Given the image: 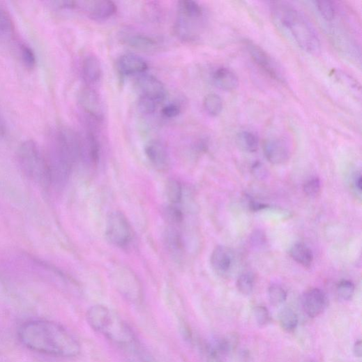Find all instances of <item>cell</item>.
I'll list each match as a JSON object with an SVG mask.
<instances>
[{
  "instance_id": "17",
  "label": "cell",
  "mask_w": 362,
  "mask_h": 362,
  "mask_svg": "<svg viewBox=\"0 0 362 362\" xmlns=\"http://www.w3.org/2000/svg\"><path fill=\"white\" fill-rule=\"evenodd\" d=\"M146 158L158 170L165 171L169 167V157L166 146L158 140H152L144 147Z\"/></svg>"
},
{
  "instance_id": "25",
  "label": "cell",
  "mask_w": 362,
  "mask_h": 362,
  "mask_svg": "<svg viewBox=\"0 0 362 362\" xmlns=\"http://www.w3.org/2000/svg\"><path fill=\"white\" fill-rule=\"evenodd\" d=\"M238 146L243 151L252 153L259 148V139L253 133L243 131L237 135Z\"/></svg>"
},
{
  "instance_id": "7",
  "label": "cell",
  "mask_w": 362,
  "mask_h": 362,
  "mask_svg": "<svg viewBox=\"0 0 362 362\" xmlns=\"http://www.w3.org/2000/svg\"><path fill=\"white\" fill-rule=\"evenodd\" d=\"M106 235L112 244L119 248L129 246L134 236L129 220L123 213L119 211L113 212L109 216Z\"/></svg>"
},
{
  "instance_id": "43",
  "label": "cell",
  "mask_w": 362,
  "mask_h": 362,
  "mask_svg": "<svg viewBox=\"0 0 362 362\" xmlns=\"http://www.w3.org/2000/svg\"><path fill=\"white\" fill-rule=\"evenodd\" d=\"M354 353L357 357H361L362 355V342L361 340H357L354 345Z\"/></svg>"
},
{
  "instance_id": "41",
  "label": "cell",
  "mask_w": 362,
  "mask_h": 362,
  "mask_svg": "<svg viewBox=\"0 0 362 362\" xmlns=\"http://www.w3.org/2000/svg\"><path fill=\"white\" fill-rule=\"evenodd\" d=\"M162 114L167 119H174L181 114V108L176 103H170L163 109Z\"/></svg>"
},
{
  "instance_id": "27",
  "label": "cell",
  "mask_w": 362,
  "mask_h": 362,
  "mask_svg": "<svg viewBox=\"0 0 362 362\" xmlns=\"http://www.w3.org/2000/svg\"><path fill=\"white\" fill-rule=\"evenodd\" d=\"M279 323L285 331L292 333L297 328L298 316L294 310L290 308H285L282 310L279 315Z\"/></svg>"
},
{
  "instance_id": "21",
  "label": "cell",
  "mask_w": 362,
  "mask_h": 362,
  "mask_svg": "<svg viewBox=\"0 0 362 362\" xmlns=\"http://www.w3.org/2000/svg\"><path fill=\"white\" fill-rule=\"evenodd\" d=\"M82 70L83 77L89 85L97 83L101 78V66L96 56H89L86 57L82 63Z\"/></svg>"
},
{
  "instance_id": "12",
  "label": "cell",
  "mask_w": 362,
  "mask_h": 362,
  "mask_svg": "<svg viewBox=\"0 0 362 362\" xmlns=\"http://www.w3.org/2000/svg\"><path fill=\"white\" fill-rule=\"evenodd\" d=\"M80 106L96 122H100L105 119V107L98 93L90 86L84 87L79 96Z\"/></svg>"
},
{
  "instance_id": "36",
  "label": "cell",
  "mask_w": 362,
  "mask_h": 362,
  "mask_svg": "<svg viewBox=\"0 0 362 362\" xmlns=\"http://www.w3.org/2000/svg\"><path fill=\"white\" fill-rule=\"evenodd\" d=\"M160 103L156 100L144 96H139L138 107L144 114H151L156 112Z\"/></svg>"
},
{
  "instance_id": "10",
  "label": "cell",
  "mask_w": 362,
  "mask_h": 362,
  "mask_svg": "<svg viewBox=\"0 0 362 362\" xmlns=\"http://www.w3.org/2000/svg\"><path fill=\"white\" fill-rule=\"evenodd\" d=\"M116 289L128 301L139 303L142 299V289L137 277L128 269H121L114 274Z\"/></svg>"
},
{
  "instance_id": "5",
  "label": "cell",
  "mask_w": 362,
  "mask_h": 362,
  "mask_svg": "<svg viewBox=\"0 0 362 362\" xmlns=\"http://www.w3.org/2000/svg\"><path fill=\"white\" fill-rule=\"evenodd\" d=\"M18 164L25 176L44 187L50 186L44 151L32 140L23 142L17 150Z\"/></svg>"
},
{
  "instance_id": "3",
  "label": "cell",
  "mask_w": 362,
  "mask_h": 362,
  "mask_svg": "<svg viewBox=\"0 0 362 362\" xmlns=\"http://www.w3.org/2000/svg\"><path fill=\"white\" fill-rule=\"evenodd\" d=\"M274 19L306 53L317 55L321 51L318 33L311 22L299 9L287 2H271Z\"/></svg>"
},
{
  "instance_id": "14",
  "label": "cell",
  "mask_w": 362,
  "mask_h": 362,
  "mask_svg": "<svg viewBox=\"0 0 362 362\" xmlns=\"http://www.w3.org/2000/svg\"><path fill=\"white\" fill-rule=\"evenodd\" d=\"M100 142L94 128L89 126L84 139L81 138L80 160L90 167L97 166L100 158Z\"/></svg>"
},
{
  "instance_id": "8",
  "label": "cell",
  "mask_w": 362,
  "mask_h": 362,
  "mask_svg": "<svg viewBox=\"0 0 362 362\" xmlns=\"http://www.w3.org/2000/svg\"><path fill=\"white\" fill-rule=\"evenodd\" d=\"M244 44L251 59L258 68L273 80L285 83V78L281 68L265 50L250 40H246Z\"/></svg>"
},
{
  "instance_id": "13",
  "label": "cell",
  "mask_w": 362,
  "mask_h": 362,
  "mask_svg": "<svg viewBox=\"0 0 362 362\" xmlns=\"http://www.w3.org/2000/svg\"><path fill=\"white\" fill-rule=\"evenodd\" d=\"M329 300L320 289L312 288L306 291L301 297V305L305 314L311 318L320 316L326 308Z\"/></svg>"
},
{
  "instance_id": "16",
  "label": "cell",
  "mask_w": 362,
  "mask_h": 362,
  "mask_svg": "<svg viewBox=\"0 0 362 362\" xmlns=\"http://www.w3.org/2000/svg\"><path fill=\"white\" fill-rule=\"evenodd\" d=\"M264 151L267 160L273 165H282L290 157V149L287 143L282 139H268L264 145Z\"/></svg>"
},
{
  "instance_id": "9",
  "label": "cell",
  "mask_w": 362,
  "mask_h": 362,
  "mask_svg": "<svg viewBox=\"0 0 362 362\" xmlns=\"http://www.w3.org/2000/svg\"><path fill=\"white\" fill-rule=\"evenodd\" d=\"M71 10H80L94 21H105L116 13L117 7L110 0H92L73 1Z\"/></svg>"
},
{
  "instance_id": "38",
  "label": "cell",
  "mask_w": 362,
  "mask_h": 362,
  "mask_svg": "<svg viewBox=\"0 0 362 362\" xmlns=\"http://www.w3.org/2000/svg\"><path fill=\"white\" fill-rule=\"evenodd\" d=\"M134 362H160L156 359L145 352L138 345L129 350Z\"/></svg>"
},
{
  "instance_id": "6",
  "label": "cell",
  "mask_w": 362,
  "mask_h": 362,
  "mask_svg": "<svg viewBox=\"0 0 362 362\" xmlns=\"http://www.w3.org/2000/svg\"><path fill=\"white\" fill-rule=\"evenodd\" d=\"M205 22L202 7L191 0L179 2L174 25L176 35L184 41L195 40L200 35Z\"/></svg>"
},
{
  "instance_id": "35",
  "label": "cell",
  "mask_w": 362,
  "mask_h": 362,
  "mask_svg": "<svg viewBox=\"0 0 362 362\" xmlns=\"http://www.w3.org/2000/svg\"><path fill=\"white\" fill-rule=\"evenodd\" d=\"M256 323L260 326H264L271 322V316L269 310L264 306H257L252 311Z\"/></svg>"
},
{
  "instance_id": "44",
  "label": "cell",
  "mask_w": 362,
  "mask_h": 362,
  "mask_svg": "<svg viewBox=\"0 0 362 362\" xmlns=\"http://www.w3.org/2000/svg\"><path fill=\"white\" fill-rule=\"evenodd\" d=\"M306 362H314V361H312V360H309V361H308Z\"/></svg>"
},
{
  "instance_id": "20",
  "label": "cell",
  "mask_w": 362,
  "mask_h": 362,
  "mask_svg": "<svg viewBox=\"0 0 362 362\" xmlns=\"http://www.w3.org/2000/svg\"><path fill=\"white\" fill-rule=\"evenodd\" d=\"M214 84L219 89L232 91L239 86V79L236 75L229 68L222 67L216 70L212 75Z\"/></svg>"
},
{
  "instance_id": "26",
  "label": "cell",
  "mask_w": 362,
  "mask_h": 362,
  "mask_svg": "<svg viewBox=\"0 0 362 362\" xmlns=\"http://www.w3.org/2000/svg\"><path fill=\"white\" fill-rule=\"evenodd\" d=\"M203 107L206 114L216 117L220 115L223 110V101L219 95L210 93L204 97Z\"/></svg>"
},
{
  "instance_id": "40",
  "label": "cell",
  "mask_w": 362,
  "mask_h": 362,
  "mask_svg": "<svg viewBox=\"0 0 362 362\" xmlns=\"http://www.w3.org/2000/svg\"><path fill=\"white\" fill-rule=\"evenodd\" d=\"M251 172L257 179L264 180L268 176V171L266 167L260 163H256L252 165Z\"/></svg>"
},
{
  "instance_id": "22",
  "label": "cell",
  "mask_w": 362,
  "mask_h": 362,
  "mask_svg": "<svg viewBox=\"0 0 362 362\" xmlns=\"http://www.w3.org/2000/svg\"><path fill=\"white\" fill-rule=\"evenodd\" d=\"M15 38V26L9 11L0 4V42L8 43Z\"/></svg>"
},
{
  "instance_id": "15",
  "label": "cell",
  "mask_w": 362,
  "mask_h": 362,
  "mask_svg": "<svg viewBox=\"0 0 362 362\" xmlns=\"http://www.w3.org/2000/svg\"><path fill=\"white\" fill-rule=\"evenodd\" d=\"M234 260L233 251L225 246H218L215 248L211 257L213 269L222 277H227L229 275L234 267Z\"/></svg>"
},
{
  "instance_id": "29",
  "label": "cell",
  "mask_w": 362,
  "mask_h": 362,
  "mask_svg": "<svg viewBox=\"0 0 362 362\" xmlns=\"http://www.w3.org/2000/svg\"><path fill=\"white\" fill-rule=\"evenodd\" d=\"M166 195L172 205H179L183 199V188L176 180H170L166 186Z\"/></svg>"
},
{
  "instance_id": "23",
  "label": "cell",
  "mask_w": 362,
  "mask_h": 362,
  "mask_svg": "<svg viewBox=\"0 0 362 362\" xmlns=\"http://www.w3.org/2000/svg\"><path fill=\"white\" fill-rule=\"evenodd\" d=\"M289 254L294 261L304 268H310L313 264V252L303 243H298L292 246Z\"/></svg>"
},
{
  "instance_id": "39",
  "label": "cell",
  "mask_w": 362,
  "mask_h": 362,
  "mask_svg": "<svg viewBox=\"0 0 362 362\" xmlns=\"http://www.w3.org/2000/svg\"><path fill=\"white\" fill-rule=\"evenodd\" d=\"M167 213L168 218L173 223H181L183 220V214L179 205L169 204Z\"/></svg>"
},
{
  "instance_id": "31",
  "label": "cell",
  "mask_w": 362,
  "mask_h": 362,
  "mask_svg": "<svg viewBox=\"0 0 362 362\" xmlns=\"http://www.w3.org/2000/svg\"><path fill=\"white\" fill-rule=\"evenodd\" d=\"M255 286V276L250 272L241 274L237 281L236 287L240 293L249 295L252 293Z\"/></svg>"
},
{
  "instance_id": "28",
  "label": "cell",
  "mask_w": 362,
  "mask_h": 362,
  "mask_svg": "<svg viewBox=\"0 0 362 362\" xmlns=\"http://www.w3.org/2000/svg\"><path fill=\"white\" fill-rule=\"evenodd\" d=\"M166 242L169 250L174 255L180 256L184 249L183 239L181 234L174 229L167 231Z\"/></svg>"
},
{
  "instance_id": "34",
  "label": "cell",
  "mask_w": 362,
  "mask_h": 362,
  "mask_svg": "<svg viewBox=\"0 0 362 362\" xmlns=\"http://www.w3.org/2000/svg\"><path fill=\"white\" fill-rule=\"evenodd\" d=\"M355 287L349 280H342L337 286V294L344 301L350 300L354 296Z\"/></svg>"
},
{
  "instance_id": "37",
  "label": "cell",
  "mask_w": 362,
  "mask_h": 362,
  "mask_svg": "<svg viewBox=\"0 0 362 362\" xmlns=\"http://www.w3.org/2000/svg\"><path fill=\"white\" fill-rule=\"evenodd\" d=\"M322 184L319 178H312L308 180L303 186V190L308 197H316L321 191Z\"/></svg>"
},
{
  "instance_id": "42",
  "label": "cell",
  "mask_w": 362,
  "mask_h": 362,
  "mask_svg": "<svg viewBox=\"0 0 362 362\" xmlns=\"http://www.w3.org/2000/svg\"><path fill=\"white\" fill-rule=\"evenodd\" d=\"M353 186L355 190L361 194V175L360 173H357L355 174L353 179Z\"/></svg>"
},
{
  "instance_id": "30",
  "label": "cell",
  "mask_w": 362,
  "mask_h": 362,
  "mask_svg": "<svg viewBox=\"0 0 362 362\" xmlns=\"http://www.w3.org/2000/svg\"><path fill=\"white\" fill-rule=\"evenodd\" d=\"M20 56L24 67L33 69L36 64V56L33 50L26 43H21L19 47Z\"/></svg>"
},
{
  "instance_id": "33",
  "label": "cell",
  "mask_w": 362,
  "mask_h": 362,
  "mask_svg": "<svg viewBox=\"0 0 362 362\" xmlns=\"http://www.w3.org/2000/svg\"><path fill=\"white\" fill-rule=\"evenodd\" d=\"M269 296L273 305L280 306L286 301L287 295L282 286L273 284L269 289Z\"/></svg>"
},
{
  "instance_id": "18",
  "label": "cell",
  "mask_w": 362,
  "mask_h": 362,
  "mask_svg": "<svg viewBox=\"0 0 362 362\" xmlns=\"http://www.w3.org/2000/svg\"><path fill=\"white\" fill-rule=\"evenodd\" d=\"M121 40L132 48L144 53H153L160 47V44L156 39L142 33L126 32L122 35Z\"/></svg>"
},
{
  "instance_id": "24",
  "label": "cell",
  "mask_w": 362,
  "mask_h": 362,
  "mask_svg": "<svg viewBox=\"0 0 362 362\" xmlns=\"http://www.w3.org/2000/svg\"><path fill=\"white\" fill-rule=\"evenodd\" d=\"M239 344V336L235 333L229 334L218 340L213 345H209L213 352L220 357L234 351Z\"/></svg>"
},
{
  "instance_id": "2",
  "label": "cell",
  "mask_w": 362,
  "mask_h": 362,
  "mask_svg": "<svg viewBox=\"0 0 362 362\" xmlns=\"http://www.w3.org/2000/svg\"><path fill=\"white\" fill-rule=\"evenodd\" d=\"M81 137L68 127H60L49 134L44 151L50 186L63 187L74 163L80 159Z\"/></svg>"
},
{
  "instance_id": "4",
  "label": "cell",
  "mask_w": 362,
  "mask_h": 362,
  "mask_svg": "<svg viewBox=\"0 0 362 362\" xmlns=\"http://www.w3.org/2000/svg\"><path fill=\"white\" fill-rule=\"evenodd\" d=\"M86 320L93 331L128 351L138 344L129 325L106 306H91L87 311Z\"/></svg>"
},
{
  "instance_id": "32",
  "label": "cell",
  "mask_w": 362,
  "mask_h": 362,
  "mask_svg": "<svg viewBox=\"0 0 362 362\" xmlns=\"http://www.w3.org/2000/svg\"><path fill=\"white\" fill-rule=\"evenodd\" d=\"M317 9L322 17L326 21H332L336 15V8L333 2L316 1L315 2Z\"/></svg>"
},
{
  "instance_id": "19",
  "label": "cell",
  "mask_w": 362,
  "mask_h": 362,
  "mask_svg": "<svg viewBox=\"0 0 362 362\" xmlns=\"http://www.w3.org/2000/svg\"><path fill=\"white\" fill-rule=\"evenodd\" d=\"M118 72L122 76L142 75L148 69L146 62L137 55L127 54L117 61Z\"/></svg>"
},
{
  "instance_id": "11",
  "label": "cell",
  "mask_w": 362,
  "mask_h": 362,
  "mask_svg": "<svg viewBox=\"0 0 362 362\" xmlns=\"http://www.w3.org/2000/svg\"><path fill=\"white\" fill-rule=\"evenodd\" d=\"M135 86L139 96L151 98L160 103L167 95L164 84L158 78L146 74L140 75L136 80Z\"/></svg>"
},
{
  "instance_id": "1",
  "label": "cell",
  "mask_w": 362,
  "mask_h": 362,
  "mask_svg": "<svg viewBox=\"0 0 362 362\" xmlns=\"http://www.w3.org/2000/svg\"><path fill=\"white\" fill-rule=\"evenodd\" d=\"M18 335L28 349L49 356L71 358L81 351L78 340L69 331L55 322H28L20 327Z\"/></svg>"
}]
</instances>
